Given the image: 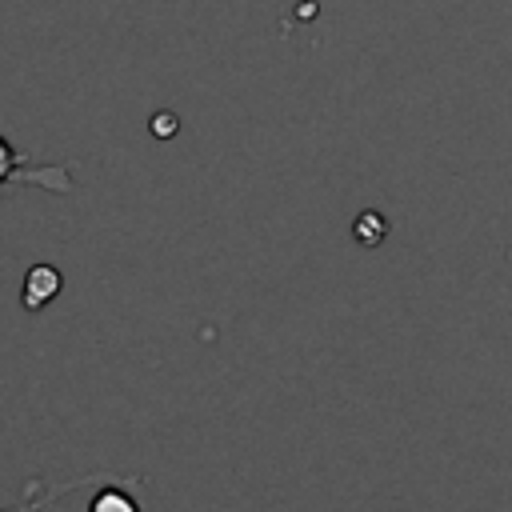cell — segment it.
<instances>
[{
	"mask_svg": "<svg viewBox=\"0 0 512 512\" xmlns=\"http://www.w3.org/2000/svg\"><path fill=\"white\" fill-rule=\"evenodd\" d=\"M88 512H140V504H136L132 492H124L120 484H108V488H100V492L92 496Z\"/></svg>",
	"mask_w": 512,
	"mask_h": 512,
	"instance_id": "cell-5",
	"label": "cell"
},
{
	"mask_svg": "<svg viewBox=\"0 0 512 512\" xmlns=\"http://www.w3.org/2000/svg\"><path fill=\"white\" fill-rule=\"evenodd\" d=\"M60 292H64V272H60L56 264H48V260H36V264L24 272V280H20V308H24V312H40V308H48Z\"/></svg>",
	"mask_w": 512,
	"mask_h": 512,
	"instance_id": "cell-2",
	"label": "cell"
},
{
	"mask_svg": "<svg viewBox=\"0 0 512 512\" xmlns=\"http://www.w3.org/2000/svg\"><path fill=\"white\" fill-rule=\"evenodd\" d=\"M352 240L364 244V248H380V244L388 240V216L376 212V208L360 212V216L352 220Z\"/></svg>",
	"mask_w": 512,
	"mask_h": 512,
	"instance_id": "cell-4",
	"label": "cell"
},
{
	"mask_svg": "<svg viewBox=\"0 0 512 512\" xmlns=\"http://www.w3.org/2000/svg\"><path fill=\"white\" fill-rule=\"evenodd\" d=\"M8 184L44 188V192H60V196H68L76 188L72 164H36V160L20 156L8 136H0V188H8Z\"/></svg>",
	"mask_w": 512,
	"mask_h": 512,
	"instance_id": "cell-1",
	"label": "cell"
},
{
	"mask_svg": "<svg viewBox=\"0 0 512 512\" xmlns=\"http://www.w3.org/2000/svg\"><path fill=\"white\" fill-rule=\"evenodd\" d=\"M148 128H152V136H156V140H168V136H176V132H180V120H176V112L160 108V112L152 116V124H148Z\"/></svg>",
	"mask_w": 512,
	"mask_h": 512,
	"instance_id": "cell-6",
	"label": "cell"
},
{
	"mask_svg": "<svg viewBox=\"0 0 512 512\" xmlns=\"http://www.w3.org/2000/svg\"><path fill=\"white\" fill-rule=\"evenodd\" d=\"M96 480H116V484H136L140 476H120V472H88V476H72V480H64V484H52L48 492H40V496H32V500H20V504H12V508H0V512H40V508H48V504H56L60 496H68V492H76V488H84V484H96Z\"/></svg>",
	"mask_w": 512,
	"mask_h": 512,
	"instance_id": "cell-3",
	"label": "cell"
}]
</instances>
